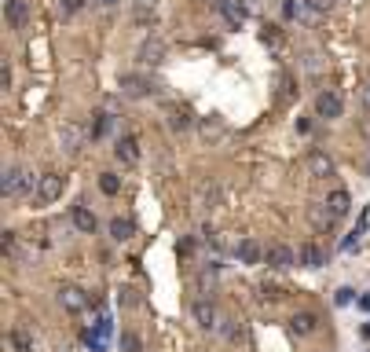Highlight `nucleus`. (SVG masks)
I'll return each instance as SVG.
<instances>
[{
  "mask_svg": "<svg viewBox=\"0 0 370 352\" xmlns=\"http://www.w3.org/2000/svg\"><path fill=\"white\" fill-rule=\"evenodd\" d=\"M37 184H40V176H33V172L23 169V165H11V169H4L0 191H4L8 198H18V194H26V191H37Z\"/></svg>",
  "mask_w": 370,
  "mask_h": 352,
  "instance_id": "f257e3e1",
  "label": "nucleus"
},
{
  "mask_svg": "<svg viewBox=\"0 0 370 352\" xmlns=\"http://www.w3.org/2000/svg\"><path fill=\"white\" fill-rule=\"evenodd\" d=\"M62 187H67V184H62L59 172H45V176H40V184H37V191H33V198L40 206H48V202H55V198H62Z\"/></svg>",
  "mask_w": 370,
  "mask_h": 352,
  "instance_id": "f03ea898",
  "label": "nucleus"
},
{
  "mask_svg": "<svg viewBox=\"0 0 370 352\" xmlns=\"http://www.w3.org/2000/svg\"><path fill=\"white\" fill-rule=\"evenodd\" d=\"M191 316H194V323L206 326V330H216V326H220V312H216V304L206 301V297L191 304Z\"/></svg>",
  "mask_w": 370,
  "mask_h": 352,
  "instance_id": "7ed1b4c3",
  "label": "nucleus"
},
{
  "mask_svg": "<svg viewBox=\"0 0 370 352\" xmlns=\"http://www.w3.org/2000/svg\"><path fill=\"white\" fill-rule=\"evenodd\" d=\"M264 260H268V268L286 272V268H293V264H297V253H293L290 246H282V242H275V246H268Z\"/></svg>",
  "mask_w": 370,
  "mask_h": 352,
  "instance_id": "20e7f679",
  "label": "nucleus"
},
{
  "mask_svg": "<svg viewBox=\"0 0 370 352\" xmlns=\"http://www.w3.org/2000/svg\"><path fill=\"white\" fill-rule=\"evenodd\" d=\"M304 165H308V172L315 176V180H326V176H334V172H337L334 158H330L326 150H312V154H308V162H304Z\"/></svg>",
  "mask_w": 370,
  "mask_h": 352,
  "instance_id": "39448f33",
  "label": "nucleus"
},
{
  "mask_svg": "<svg viewBox=\"0 0 370 352\" xmlns=\"http://www.w3.org/2000/svg\"><path fill=\"white\" fill-rule=\"evenodd\" d=\"M59 304L67 308L70 316H77V312H84V304H89V297H84V290H81V286H62V290H59Z\"/></svg>",
  "mask_w": 370,
  "mask_h": 352,
  "instance_id": "423d86ee",
  "label": "nucleus"
},
{
  "mask_svg": "<svg viewBox=\"0 0 370 352\" xmlns=\"http://www.w3.org/2000/svg\"><path fill=\"white\" fill-rule=\"evenodd\" d=\"M4 15H8V22H11V30H26L30 4H26V0H4Z\"/></svg>",
  "mask_w": 370,
  "mask_h": 352,
  "instance_id": "0eeeda50",
  "label": "nucleus"
},
{
  "mask_svg": "<svg viewBox=\"0 0 370 352\" xmlns=\"http://www.w3.org/2000/svg\"><path fill=\"white\" fill-rule=\"evenodd\" d=\"M235 257H238V264H260L264 250H260L257 238H242V242H235Z\"/></svg>",
  "mask_w": 370,
  "mask_h": 352,
  "instance_id": "6e6552de",
  "label": "nucleus"
},
{
  "mask_svg": "<svg viewBox=\"0 0 370 352\" xmlns=\"http://www.w3.org/2000/svg\"><path fill=\"white\" fill-rule=\"evenodd\" d=\"M70 220H74V228H77L81 235H96V224H99V220H96V213H92L89 206H74V209H70Z\"/></svg>",
  "mask_w": 370,
  "mask_h": 352,
  "instance_id": "1a4fd4ad",
  "label": "nucleus"
},
{
  "mask_svg": "<svg viewBox=\"0 0 370 352\" xmlns=\"http://www.w3.org/2000/svg\"><path fill=\"white\" fill-rule=\"evenodd\" d=\"M315 110H319V118H341L344 103H341V96H337V92H319Z\"/></svg>",
  "mask_w": 370,
  "mask_h": 352,
  "instance_id": "9d476101",
  "label": "nucleus"
},
{
  "mask_svg": "<svg viewBox=\"0 0 370 352\" xmlns=\"http://www.w3.org/2000/svg\"><path fill=\"white\" fill-rule=\"evenodd\" d=\"M114 154H118V162L136 165V162H140V140H136V136H121L118 147H114Z\"/></svg>",
  "mask_w": 370,
  "mask_h": 352,
  "instance_id": "9b49d317",
  "label": "nucleus"
},
{
  "mask_svg": "<svg viewBox=\"0 0 370 352\" xmlns=\"http://www.w3.org/2000/svg\"><path fill=\"white\" fill-rule=\"evenodd\" d=\"M297 264H304V268H323V264H326V253L315 246V242H304V246L297 250Z\"/></svg>",
  "mask_w": 370,
  "mask_h": 352,
  "instance_id": "f8f14e48",
  "label": "nucleus"
},
{
  "mask_svg": "<svg viewBox=\"0 0 370 352\" xmlns=\"http://www.w3.org/2000/svg\"><path fill=\"white\" fill-rule=\"evenodd\" d=\"M121 92H125V96H133V99H140V96L150 92V81L140 77V74H121Z\"/></svg>",
  "mask_w": 370,
  "mask_h": 352,
  "instance_id": "ddd939ff",
  "label": "nucleus"
},
{
  "mask_svg": "<svg viewBox=\"0 0 370 352\" xmlns=\"http://www.w3.org/2000/svg\"><path fill=\"white\" fill-rule=\"evenodd\" d=\"M81 140H84V132L77 125H62L59 128V147L67 150V154H77L81 150Z\"/></svg>",
  "mask_w": 370,
  "mask_h": 352,
  "instance_id": "4468645a",
  "label": "nucleus"
},
{
  "mask_svg": "<svg viewBox=\"0 0 370 352\" xmlns=\"http://www.w3.org/2000/svg\"><path fill=\"white\" fill-rule=\"evenodd\" d=\"M290 330L297 338H308V334H315L319 330V319H315V312H297L293 319H290Z\"/></svg>",
  "mask_w": 370,
  "mask_h": 352,
  "instance_id": "2eb2a0df",
  "label": "nucleus"
},
{
  "mask_svg": "<svg viewBox=\"0 0 370 352\" xmlns=\"http://www.w3.org/2000/svg\"><path fill=\"white\" fill-rule=\"evenodd\" d=\"M326 209H330V213L341 220L348 209H352V198H348V191H341V187H337V191H330V194H326Z\"/></svg>",
  "mask_w": 370,
  "mask_h": 352,
  "instance_id": "dca6fc26",
  "label": "nucleus"
},
{
  "mask_svg": "<svg viewBox=\"0 0 370 352\" xmlns=\"http://www.w3.org/2000/svg\"><path fill=\"white\" fill-rule=\"evenodd\" d=\"M140 59H143L147 66H158V62L165 59V44H162L158 37H150V40H143V48H140Z\"/></svg>",
  "mask_w": 370,
  "mask_h": 352,
  "instance_id": "f3484780",
  "label": "nucleus"
},
{
  "mask_svg": "<svg viewBox=\"0 0 370 352\" xmlns=\"http://www.w3.org/2000/svg\"><path fill=\"white\" fill-rule=\"evenodd\" d=\"M220 15H224L228 26H242L246 22V8L238 4V0H220Z\"/></svg>",
  "mask_w": 370,
  "mask_h": 352,
  "instance_id": "a211bd4d",
  "label": "nucleus"
},
{
  "mask_svg": "<svg viewBox=\"0 0 370 352\" xmlns=\"http://www.w3.org/2000/svg\"><path fill=\"white\" fill-rule=\"evenodd\" d=\"M191 125H194V114H191L187 106H172V110H169V128H172V132H187Z\"/></svg>",
  "mask_w": 370,
  "mask_h": 352,
  "instance_id": "6ab92c4d",
  "label": "nucleus"
},
{
  "mask_svg": "<svg viewBox=\"0 0 370 352\" xmlns=\"http://www.w3.org/2000/svg\"><path fill=\"white\" fill-rule=\"evenodd\" d=\"M133 235H136V224H133V220H125V216H114V220H111V238H114V242H128Z\"/></svg>",
  "mask_w": 370,
  "mask_h": 352,
  "instance_id": "aec40b11",
  "label": "nucleus"
},
{
  "mask_svg": "<svg viewBox=\"0 0 370 352\" xmlns=\"http://www.w3.org/2000/svg\"><path fill=\"white\" fill-rule=\"evenodd\" d=\"M308 216H312V224H315L319 231H326V228H330V224H334V220H337V216H334L330 209H326V202H319V206H312V209H308Z\"/></svg>",
  "mask_w": 370,
  "mask_h": 352,
  "instance_id": "412c9836",
  "label": "nucleus"
},
{
  "mask_svg": "<svg viewBox=\"0 0 370 352\" xmlns=\"http://www.w3.org/2000/svg\"><path fill=\"white\" fill-rule=\"evenodd\" d=\"M216 202H220V187H216V184H202V191H198V209H216Z\"/></svg>",
  "mask_w": 370,
  "mask_h": 352,
  "instance_id": "4be33fe9",
  "label": "nucleus"
},
{
  "mask_svg": "<svg viewBox=\"0 0 370 352\" xmlns=\"http://www.w3.org/2000/svg\"><path fill=\"white\" fill-rule=\"evenodd\" d=\"M118 345H121V352H143V338L133 334V330H121V334H118Z\"/></svg>",
  "mask_w": 370,
  "mask_h": 352,
  "instance_id": "5701e85b",
  "label": "nucleus"
},
{
  "mask_svg": "<svg viewBox=\"0 0 370 352\" xmlns=\"http://www.w3.org/2000/svg\"><path fill=\"white\" fill-rule=\"evenodd\" d=\"M114 128V118L111 114H96V125H92V136H106Z\"/></svg>",
  "mask_w": 370,
  "mask_h": 352,
  "instance_id": "b1692460",
  "label": "nucleus"
},
{
  "mask_svg": "<svg viewBox=\"0 0 370 352\" xmlns=\"http://www.w3.org/2000/svg\"><path fill=\"white\" fill-rule=\"evenodd\" d=\"M99 187H103V194H118L121 184H118V176H114V172H103V176H99Z\"/></svg>",
  "mask_w": 370,
  "mask_h": 352,
  "instance_id": "393cba45",
  "label": "nucleus"
},
{
  "mask_svg": "<svg viewBox=\"0 0 370 352\" xmlns=\"http://www.w3.org/2000/svg\"><path fill=\"white\" fill-rule=\"evenodd\" d=\"M304 59H308V62H304V66H308L312 74H319V70H323V62H319L323 55H319V52H308V55H304Z\"/></svg>",
  "mask_w": 370,
  "mask_h": 352,
  "instance_id": "a878e982",
  "label": "nucleus"
},
{
  "mask_svg": "<svg viewBox=\"0 0 370 352\" xmlns=\"http://www.w3.org/2000/svg\"><path fill=\"white\" fill-rule=\"evenodd\" d=\"M59 4H62V11H67V15H74V11L84 8V0H59Z\"/></svg>",
  "mask_w": 370,
  "mask_h": 352,
  "instance_id": "bb28decb",
  "label": "nucleus"
},
{
  "mask_svg": "<svg viewBox=\"0 0 370 352\" xmlns=\"http://www.w3.org/2000/svg\"><path fill=\"white\" fill-rule=\"evenodd\" d=\"M202 132H206V136H220V121H202Z\"/></svg>",
  "mask_w": 370,
  "mask_h": 352,
  "instance_id": "cd10ccee",
  "label": "nucleus"
},
{
  "mask_svg": "<svg viewBox=\"0 0 370 352\" xmlns=\"http://www.w3.org/2000/svg\"><path fill=\"white\" fill-rule=\"evenodd\" d=\"M15 345H18V352H26V348H30V341H26V334H15Z\"/></svg>",
  "mask_w": 370,
  "mask_h": 352,
  "instance_id": "c85d7f7f",
  "label": "nucleus"
},
{
  "mask_svg": "<svg viewBox=\"0 0 370 352\" xmlns=\"http://www.w3.org/2000/svg\"><path fill=\"white\" fill-rule=\"evenodd\" d=\"M312 4H315L319 11H330V8H334V0H312Z\"/></svg>",
  "mask_w": 370,
  "mask_h": 352,
  "instance_id": "c756f323",
  "label": "nucleus"
},
{
  "mask_svg": "<svg viewBox=\"0 0 370 352\" xmlns=\"http://www.w3.org/2000/svg\"><path fill=\"white\" fill-rule=\"evenodd\" d=\"M99 4H103V8H118V4H121V0H99Z\"/></svg>",
  "mask_w": 370,
  "mask_h": 352,
  "instance_id": "7c9ffc66",
  "label": "nucleus"
},
{
  "mask_svg": "<svg viewBox=\"0 0 370 352\" xmlns=\"http://www.w3.org/2000/svg\"><path fill=\"white\" fill-rule=\"evenodd\" d=\"M143 4H147V0H143Z\"/></svg>",
  "mask_w": 370,
  "mask_h": 352,
  "instance_id": "2f4dec72",
  "label": "nucleus"
}]
</instances>
